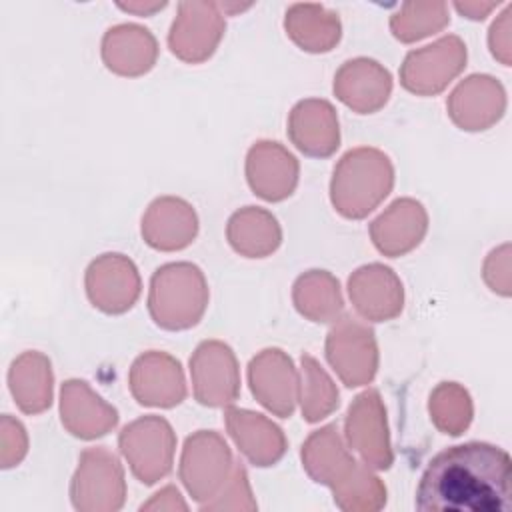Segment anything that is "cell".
Wrapping results in <instances>:
<instances>
[{
	"instance_id": "6da1fadb",
	"label": "cell",
	"mask_w": 512,
	"mask_h": 512,
	"mask_svg": "<svg viewBox=\"0 0 512 512\" xmlns=\"http://www.w3.org/2000/svg\"><path fill=\"white\" fill-rule=\"evenodd\" d=\"M420 512H510L512 460L488 442H464L438 452L418 490Z\"/></svg>"
},
{
	"instance_id": "7a4b0ae2",
	"label": "cell",
	"mask_w": 512,
	"mask_h": 512,
	"mask_svg": "<svg viewBox=\"0 0 512 512\" xmlns=\"http://www.w3.org/2000/svg\"><path fill=\"white\" fill-rule=\"evenodd\" d=\"M392 184L390 158L376 148H356L346 152L334 168L330 198L342 216L360 220L390 194Z\"/></svg>"
},
{
	"instance_id": "3957f363",
	"label": "cell",
	"mask_w": 512,
	"mask_h": 512,
	"mask_svg": "<svg viewBox=\"0 0 512 512\" xmlns=\"http://www.w3.org/2000/svg\"><path fill=\"white\" fill-rule=\"evenodd\" d=\"M208 304V286L198 266L172 262L160 266L150 280L148 310L166 330H184L202 318Z\"/></svg>"
},
{
	"instance_id": "277c9868",
	"label": "cell",
	"mask_w": 512,
	"mask_h": 512,
	"mask_svg": "<svg viewBox=\"0 0 512 512\" xmlns=\"http://www.w3.org/2000/svg\"><path fill=\"white\" fill-rule=\"evenodd\" d=\"M70 500L78 512H116L124 506V470L110 450L96 446L80 454L70 482Z\"/></svg>"
},
{
	"instance_id": "5b68a950",
	"label": "cell",
	"mask_w": 512,
	"mask_h": 512,
	"mask_svg": "<svg viewBox=\"0 0 512 512\" xmlns=\"http://www.w3.org/2000/svg\"><path fill=\"white\" fill-rule=\"evenodd\" d=\"M234 464L232 452L220 434L198 430L186 438L180 458V480L202 506L224 488Z\"/></svg>"
},
{
	"instance_id": "8992f818",
	"label": "cell",
	"mask_w": 512,
	"mask_h": 512,
	"mask_svg": "<svg viewBox=\"0 0 512 512\" xmlns=\"http://www.w3.org/2000/svg\"><path fill=\"white\" fill-rule=\"evenodd\" d=\"M118 444L132 474L146 486L162 480L172 468L176 436L160 416L134 420L120 432Z\"/></svg>"
},
{
	"instance_id": "52a82bcc",
	"label": "cell",
	"mask_w": 512,
	"mask_h": 512,
	"mask_svg": "<svg viewBox=\"0 0 512 512\" xmlns=\"http://www.w3.org/2000/svg\"><path fill=\"white\" fill-rule=\"evenodd\" d=\"M326 358L346 386L368 384L378 368L374 332L350 316L342 318L326 338Z\"/></svg>"
},
{
	"instance_id": "ba28073f",
	"label": "cell",
	"mask_w": 512,
	"mask_h": 512,
	"mask_svg": "<svg viewBox=\"0 0 512 512\" xmlns=\"http://www.w3.org/2000/svg\"><path fill=\"white\" fill-rule=\"evenodd\" d=\"M464 64L466 46L460 38L448 36L432 46L410 52L402 64L400 82L414 94L430 96L444 90L460 74Z\"/></svg>"
},
{
	"instance_id": "9c48e42d",
	"label": "cell",
	"mask_w": 512,
	"mask_h": 512,
	"mask_svg": "<svg viewBox=\"0 0 512 512\" xmlns=\"http://www.w3.org/2000/svg\"><path fill=\"white\" fill-rule=\"evenodd\" d=\"M194 394L204 406L232 404L240 392L238 362L232 348L218 340L202 342L190 358Z\"/></svg>"
},
{
	"instance_id": "30bf717a",
	"label": "cell",
	"mask_w": 512,
	"mask_h": 512,
	"mask_svg": "<svg viewBox=\"0 0 512 512\" xmlns=\"http://www.w3.org/2000/svg\"><path fill=\"white\" fill-rule=\"evenodd\" d=\"M346 438L350 446L376 470H388L394 454L390 448L386 410L376 390H366L354 398L346 416Z\"/></svg>"
},
{
	"instance_id": "8fae6325",
	"label": "cell",
	"mask_w": 512,
	"mask_h": 512,
	"mask_svg": "<svg viewBox=\"0 0 512 512\" xmlns=\"http://www.w3.org/2000/svg\"><path fill=\"white\" fill-rule=\"evenodd\" d=\"M86 294L106 314H122L140 296V276L124 254H102L86 270Z\"/></svg>"
},
{
	"instance_id": "7c38bea8",
	"label": "cell",
	"mask_w": 512,
	"mask_h": 512,
	"mask_svg": "<svg viewBox=\"0 0 512 512\" xmlns=\"http://www.w3.org/2000/svg\"><path fill=\"white\" fill-rule=\"evenodd\" d=\"M248 380L262 406L290 418L298 400V374L292 360L278 348H266L250 360Z\"/></svg>"
},
{
	"instance_id": "4fadbf2b",
	"label": "cell",
	"mask_w": 512,
	"mask_h": 512,
	"mask_svg": "<svg viewBox=\"0 0 512 512\" xmlns=\"http://www.w3.org/2000/svg\"><path fill=\"white\" fill-rule=\"evenodd\" d=\"M506 110L502 84L488 74H472L462 80L448 98V114L462 130L478 132L496 124Z\"/></svg>"
},
{
	"instance_id": "5bb4252c",
	"label": "cell",
	"mask_w": 512,
	"mask_h": 512,
	"mask_svg": "<svg viewBox=\"0 0 512 512\" xmlns=\"http://www.w3.org/2000/svg\"><path fill=\"white\" fill-rule=\"evenodd\" d=\"M130 390L142 406L170 408L180 404L186 396L180 362L156 350L138 356L130 370Z\"/></svg>"
},
{
	"instance_id": "9a60e30c",
	"label": "cell",
	"mask_w": 512,
	"mask_h": 512,
	"mask_svg": "<svg viewBox=\"0 0 512 512\" xmlns=\"http://www.w3.org/2000/svg\"><path fill=\"white\" fill-rule=\"evenodd\" d=\"M246 178L260 198L284 200L298 184V160L282 144L260 140L248 150Z\"/></svg>"
},
{
	"instance_id": "2e32d148",
	"label": "cell",
	"mask_w": 512,
	"mask_h": 512,
	"mask_svg": "<svg viewBox=\"0 0 512 512\" xmlns=\"http://www.w3.org/2000/svg\"><path fill=\"white\" fill-rule=\"evenodd\" d=\"M348 292L356 310L374 322L390 320L402 312L404 290L392 268L368 264L348 280Z\"/></svg>"
},
{
	"instance_id": "e0dca14e",
	"label": "cell",
	"mask_w": 512,
	"mask_h": 512,
	"mask_svg": "<svg viewBox=\"0 0 512 512\" xmlns=\"http://www.w3.org/2000/svg\"><path fill=\"white\" fill-rule=\"evenodd\" d=\"M390 90V72L370 58L348 60L334 76L336 96L358 114L380 110L388 102Z\"/></svg>"
},
{
	"instance_id": "ac0fdd59",
	"label": "cell",
	"mask_w": 512,
	"mask_h": 512,
	"mask_svg": "<svg viewBox=\"0 0 512 512\" xmlns=\"http://www.w3.org/2000/svg\"><path fill=\"white\" fill-rule=\"evenodd\" d=\"M288 136L308 156L326 158L340 144L338 116L330 102L310 98L298 102L288 118Z\"/></svg>"
},
{
	"instance_id": "d6986e66",
	"label": "cell",
	"mask_w": 512,
	"mask_h": 512,
	"mask_svg": "<svg viewBox=\"0 0 512 512\" xmlns=\"http://www.w3.org/2000/svg\"><path fill=\"white\" fill-rule=\"evenodd\" d=\"M428 228L424 206L412 198H400L370 226L374 246L386 256H402L416 248Z\"/></svg>"
},
{
	"instance_id": "ffe728a7",
	"label": "cell",
	"mask_w": 512,
	"mask_h": 512,
	"mask_svg": "<svg viewBox=\"0 0 512 512\" xmlns=\"http://www.w3.org/2000/svg\"><path fill=\"white\" fill-rule=\"evenodd\" d=\"M196 232V212L182 198H156L142 218V236L146 244L156 250L186 248L194 240Z\"/></svg>"
},
{
	"instance_id": "44dd1931",
	"label": "cell",
	"mask_w": 512,
	"mask_h": 512,
	"mask_svg": "<svg viewBox=\"0 0 512 512\" xmlns=\"http://www.w3.org/2000/svg\"><path fill=\"white\" fill-rule=\"evenodd\" d=\"M62 424L70 434L92 440L104 436L118 422V412L106 404L84 380H68L60 394Z\"/></svg>"
},
{
	"instance_id": "7402d4cb",
	"label": "cell",
	"mask_w": 512,
	"mask_h": 512,
	"mask_svg": "<svg viewBox=\"0 0 512 512\" xmlns=\"http://www.w3.org/2000/svg\"><path fill=\"white\" fill-rule=\"evenodd\" d=\"M226 426L240 452L256 466H272L286 452L282 430L258 412L228 408Z\"/></svg>"
},
{
	"instance_id": "603a6c76",
	"label": "cell",
	"mask_w": 512,
	"mask_h": 512,
	"mask_svg": "<svg viewBox=\"0 0 512 512\" xmlns=\"http://www.w3.org/2000/svg\"><path fill=\"white\" fill-rule=\"evenodd\" d=\"M338 432L340 430L336 424H328L312 432L302 444L304 470L314 482L328 488H334L340 480H344L356 464L352 454H348V450L344 448Z\"/></svg>"
},
{
	"instance_id": "cb8c5ba5",
	"label": "cell",
	"mask_w": 512,
	"mask_h": 512,
	"mask_svg": "<svg viewBox=\"0 0 512 512\" xmlns=\"http://www.w3.org/2000/svg\"><path fill=\"white\" fill-rule=\"evenodd\" d=\"M102 58L112 72L122 76H138L154 66L156 40L146 28L134 24L116 26L104 36Z\"/></svg>"
},
{
	"instance_id": "d4e9b609",
	"label": "cell",
	"mask_w": 512,
	"mask_h": 512,
	"mask_svg": "<svg viewBox=\"0 0 512 512\" xmlns=\"http://www.w3.org/2000/svg\"><path fill=\"white\" fill-rule=\"evenodd\" d=\"M230 246L248 258H264L272 254L282 240L278 220L262 208L246 206L234 212L228 220Z\"/></svg>"
},
{
	"instance_id": "484cf974",
	"label": "cell",
	"mask_w": 512,
	"mask_h": 512,
	"mask_svg": "<svg viewBox=\"0 0 512 512\" xmlns=\"http://www.w3.org/2000/svg\"><path fill=\"white\" fill-rule=\"evenodd\" d=\"M10 390L20 410L38 414L52 402L50 360L38 352H26L10 368Z\"/></svg>"
},
{
	"instance_id": "4316f807",
	"label": "cell",
	"mask_w": 512,
	"mask_h": 512,
	"mask_svg": "<svg viewBox=\"0 0 512 512\" xmlns=\"http://www.w3.org/2000/svg\"><path fill=\"white\" fill-rule=\"evenodd\" d=\"M294 304L312 322L334 320L344 308L340 284L326 270H310L296 280Z\"/></svg>"
},
{
	"instance_id": "83f0119b",
	"label": "cell",
	"mask_w": 512,
	"mask_h": 512,
	"mask_svg": "<svg viewBox=\"0 0 512 512\" xmlns=\"http://www.w3.org/2000/svg\"><path fill=\"white\" fill-rule=\"evenodd\" d=\"M332 494L334 504L344 512H376L386 504V486L368 464L360 462L332 488Z\"/></svg>"
},
{
	"instance_id": "f1b7e54d",
	"label": "cell",
	"mask_w": 512,
	"mask_h": 512,
	"mask_svg": "<svg viewBox=\"0 0 512 512\" xmlns=\"http://www.w3.org/2000/svg\"><path fill=\"white\" fill-rule=\"evenodd\" d=\"M430 414L438 430L460 436L472 422L470 394L456 382H442L430 394Z\"/></svg>"
},
{
	"instance_id": "f546056e",
	"label": "cell",
	"mask_w": 512,
	"mask_h": 512,
	"mask_svg": "<svg viewBox=\"0 0 512 512\" xmlns=\"http://www.w3.org/2000/svg\"><path fill=\"white\" fill-rule=\"evenodd\" d=\"M302 414L308 422L326 418L338 406V390L322 366L308 354L302 356Z\"/></svg>"
},
{
	"instance_id": "4dcf8cb0",
	"label": "cell",
	"mask_w": 512,
	"mask_h": 512,
	"mask_svg": "<svg viewBox=\"0 0 512 512\" xmlns=\"http://www.w3.org/2000/svg\"><path fill=\"white\" fill-rule=\"evenodd\" d=\"M258 504L252 496L250 484H248V476L242 464H234L232 474L228 478V482L224 484V488L206 504L200 506V510H256Z\"/></svg>"
},
{
	"instance_id": "1f68e13d",
	"label": "cell",
	"mask_w": 512,
	"mask_h": 512,
	"mask_svg": "<svg viewBox=\"0 0 512 512\" xmlns=\"http://www.w3.org/2000/svg\"><path fill=\"white\" fill-rule=\"evenodd\" d=\"M510 246L502 244L500 248L492 250L486 264H484V280L488 282V286L502 294V296H510Z\"/></svg>"
},
{
	"instance_id": "d6a6232c",
	"label": "cell",
	"mask_w": 512,
	"mask_h": 512,
	"mask_svg": "<svg viewBox=\"0 0 512 512\" xmlns=\"http://www.w3.org/2000/svg\"><path fill=\"white\" fill-rule=\"evenodd\" d=\"M2 430H4V450H2V468L16 466L24 454H26V434L22 424L12 420L8 414H4L2 420Z\"/></svg>"
},
{
	"instance_id": "836d02e7",
	"label": "cell",
	"mask_w": 512,
	"mask_h": 512,
	"mask_svg": "<svg viewBox=\"0 0 512 512\" xmlns=\"http://www.w3.org/2000/svg\"><path fill=\"white\" fill-rule=\"evenodd\" d=\"M140 510H166V512H174V510H188V504L184 502V498L180 496L178 488L174 486H166L160 492H156L148 502H144L140 506Z\"/></svg>"
}]
</instances>
